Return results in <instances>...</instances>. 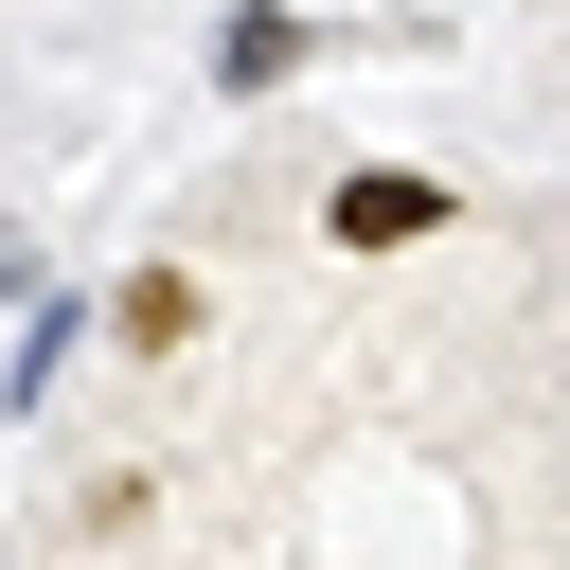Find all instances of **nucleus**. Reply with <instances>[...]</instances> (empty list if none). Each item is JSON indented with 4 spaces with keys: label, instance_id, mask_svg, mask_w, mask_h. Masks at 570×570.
<instances>
[{
    "label": "nucleus",
    "instance_id": "obj_1",
    "mask_svg": "<svg viewBox=\"0 0 570 570\" xmlns=\"http://www.w3.org/2000/svg\"><path fill=\"white\" fill-rule=\"evenodd\" d=\"M321 71V18L303 0H232L214 18V107H267V89H303Z\"/></svg>",
    "mask_w": 570,
    "mask_h": 570
},
{
    "label": "nucleus",
    "instance_id": "obj_3",
    "mask_svg": "<svg viewBox=\"0 0 570 570\" xmlns=\"http://www.w3.org/2000/svg\"><path fill=\"white\" fill-rule=\"evenodd\" d=\"M71 338H89V285H18V303H0V428H18V410H53Z\"/></svg>",
    "mask_w": 570,
    "mask_h": 570
},
{
    "label": "nucleus",
    "instance_id": "obj_4",
    "mask_svg": "<svg viewBox=\"0 0 570 570\" xmlns=\"http://www.w3.org/2000/svg\"><path fill=\"white\" fill-rule=\"evenodd\" d=\"M89 321H107L125 356H178V338H196V267H125V285H107Z\"/></svg>",
    "mask_w": 570,
    "mask_h": 570
},
{
    "label": "nucleus",
    "instance_id": "obj_2",
    "mask_svg": "<svg viewBox=\"0 0 570 570\" xmlns=\"http://www.w3.org/2000/svg\"><path fill=\"white\" fill-rule=\"evenodd\" d=\"M321 232H338V249H428V232H463V196L410 178V160H356V178L321 196Z\"/></svg>",
    "mask_w": 570,
    "mask_h": 570
}]
</instances>
